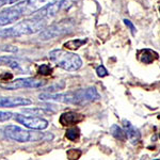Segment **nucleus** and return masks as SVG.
Returning <instances> with one entry per match:
<instances>
[{"label": "nucleus", "mask_w": 160, "mask_h": 160, "mask_svg": "<svg viewBox=\"0 0 160 160\" xmlns=\"http://www.w3.org/2000/svg\"><path fill=\"white\" fill-rule=\"evenodd\" d=\"M17 1L19 0H0V8L8 6V4H13V3H16Z\"/></svg>", "instance_id": "nucleus-25"}, {"label": "nucleus", "mask_w": 160, "mask_h": 160, "mask_svg": "<svg viewBox=\"0 0 160 160\" xmlns=\"http://www.w3.org/2000/svg\"><path fill=\"white\" fill-rule=\"evenodd\" d=\"M111 133H112V136L114 137L115 139L121 140V141H124L126 138H127L126 131L123 130L121 127H118V125H113L112 127H111Z\"/></svg>", "instance_id": "nucleus-16"}, {"label": "nucleus", "mask_w": 160, "mask_h": 160, "mask_svg": "<svg viewBox=\"0 0 160 160\" xmlns=\"http://www.w3.org/2000/svg\"><path fill=\"white\" fill-rule=\"evenodd\" d=\"M65 3H68L66 0H59V1L50 2V3L48 2L47 4L42 7L40 10H38V11L34 13L33 16H37V17H40V18H44V19H49L51 17L56 16L60 10L64 9L66 6Z\"/></svg>", "instance_id": "nucleus-9"}, {"label": "nucleus", "mask_w": 160, "mask_h": 160, "mask_svg": "<svg viewBox=\"0 0 160 160\" xmlns=\"http://www.w3.org/2000/svg\"><path fill=\"white\" fill-rule=\"evenodd\" d=\"M45 84L46 81L35 78H19L7 83H0V88L7 91H14L18 89H38Z\"/></svg>", "instance_id": "nucleus-7"}, {"label": "nucleus", "mask_w": 160, "mask_h": 160, "mask_svg": "<svg viewBox=\"0 0 160 160\" xmlns=\"http://www.w3.org/2000/svg\"><path fill=\"white\" fill-rule=\"evenodd\" d=\"M65 137H66V139H68L69 141L76 142L80 138V129L78 127L69 128V129L66 130Z\"/></svg>", "instance_id": "nucleus-17"}, {"label": "nucleus", "mask_w": 160, "mask_h": 160, "mask_svg": "<svg viewBox=\"0 0 160 160\" xmlns=\"http://www.w3.org/2000/svg\"><path fill=\"white\" fill-rule=\"evenodd\" d=\"M49 59L57 66L68 72H75L82 66L81 58L76 53L62 49H55L49 52Z\"/></svg>", "instance_id": "nucleus-5"}, {"label": "nucleus", "mask_w": 160, "mask_h": 160, "mask_svg": "<svg viewBox=\"0 0 160 160\" xmlns=\"http://www.w3.org/2000/svg\"><path fill=\"white\" fill-rule=\"evenodd\" d=\"M74 27V22L72 19H63L59 22L58 24H55L50 27H48L46 30L40 33L41 40H50V38L60 37L62 34L72 31Z\"/></svg>", "instance_id": "nucleus-6"}, {"label": "nucleus", "mask_w": 160, "mask_h": 160, "mask_svg": "<svg viewBox=\"0 0 160 160\" xmlns=\"http://www.w3.org/2000/svg\"><path fill=\"white\" fill-rule=\"evenodd\" d=\"M124 126H125V131L127 138L131 141V143L136 144L140 140V131H139L135 126H132L128 121H124Z\"/></svg>", "instance_id": "nucleus-14"}, {"label": "nucleus", "mask_w": 160, "mask_h": 160, "mask_svg": "<svg viewBox=\"0 0 160 160\" xmlns=\"http://www.w3.org/2000/svg\"><path fill=\"white\" fill-rule=\"evenodd\" d=\"M87 43V40H79V38H76V40H71L68 42L64 43V47L68 48V49L71 50H75V49H78L79 47H81L82 45Z\"/></svg>", "instance_id": "nucleus-15"}, {"label": "nucleus", "mask_w": 160, "mask_h": 160, "mask_svg": "<svg viewBox=\"0 0 160 160\" xmlns=\"http://www.w3.org/2000/svg\"><path fill=\"white\" fill-rule=\"evenodd\" d=\"M22 112L32 113V114L35 115V117H38V115H42V114H46V113H48V111L43 109V108H28V109L22 110Z\"/></svg>", "instance_id": "nucleus-18"}, {"label": "nucleus", "mask_w": 160, "mask_h": 160, "mask_svg": "<svg viewBox=\"0 0 160 160\" xmlns=\"http://www.w3.org/2000/svg\"><path fill=\"white\" fill-rule=\"evenodd\" d=\"M124 24H125V25L127 26V27L130 29V31H131V34H133V35L136 34V27H135V25H133L132 22H130V20H128V19H124Z\"/></svg>", "instance_id": "nucleus-24"}, {"label": "nucleus", "mask_w": 160, "mask_h": 160, "mask_svg": "<svg viewBox=\"0 0 160 160\" xmlns=\"http://www.w3.org/2000/svg\"><path fill=\"white\" fill-rule=\"evenodd\" d=\"M81 151L79 149H69L68 152V159H78L81 156Z\"/></svg>", "instance_id": "nucleus-21"}, {"label": "nucleus", "mask_w": 160, "mask_h": 160, "mask_svg": "<svg viewBox=\"0 0 160 160\" xmlns=\"http://www.w3.org/2000/svg\"><path fill=\"white\" fill-rule=\"evenodd\" d=\"M13 113L12 112H7V111H0V123L7 122V121L11 120L13 118Z\"/></svg>", "instance_id": "nucleus-20"}, {"label": "nucleus", "mask_w": 160, "mask_h": 160, "mask_svg": "<svg viewBox=\"0 0 160 160\" xmlns=\"http://www.w3.org/2000/svg\"><path fill=\"white\" fill-rule=\"evenodd\" d=\"M46 0H24L11 8L0 11V27L13 24L22 17L34 14L38 10L44 7Z\"/></svg>", "instance_id": "nucleus-2"}, {"label": "nucleus", "mask_w": 160, "mask_h": 160, "mask_svg": "<svg viewBox=\"0 0 160 160\" xmlns=\"http://www.w3.org/2000/svg\"><path fill=\"white\" fill-rule=\"evenodd\" d=\"M18 50L17 47L15 46H10V45H4V46H0V51H9V52H16Z\"/></svg>", "instance_id": "nucleus-23"}, {"label": "nucleus", "mask_w": 160, "mask_h": 160, "mask_svg": "<svg viewBox=\"0 0 160 160\" xmlns=\"http://www.w3.org/2000/svg\"><path fill=\"white\" fill-rule=\"evenodd\" d=\"M3 135L6 138L18 143H27V142L37 141H51L53 135L46 132H34L32 129L26 130L24 128L16 125H8L3 129Z\"/></svg>", "instance_id": "nucleus-4"}, {"label": "nucleus", "mask_w": 160, "mask_h": 160, "mask_svg": "<svg viewBox=\"0 0 160 160\" xmlns=\"http://www.w3.org/2000/svg\"><path fill=\"white\" fill-rule=\"evenodd\" d=\"M139 59H140V61L142 63L144 64H151L153 63L155 60H157L158 59V53L156 52V51L149 49V48H144V49H142L140 52H139Z\"/></svg>", "instance_id": "nucleus-13"}, {"label": "nucleus", "mask_w": 160, "mask_h": 160, "mask_svg": "<svg viewBox=\"0 0 160 160\" xmlns=\"http://www.w3.org/2000/svg\"><path fill=\"white\" fill-rule=\"evenodd\" d=\"M84 117L82 114H79L77 112H73V111H69V112H65L61 115L59 118V122L61 125L63 126H69V125H75V124L83 121Z\"/></svg>", "instance_id": "nucleus-11"}, {"label": "nucleus", "mask_w": 160, "mask_h": 160, "mask_svg": "<svg viewBox=\"0 0 160 160\" xmlns=\"http://www.w3.org/2000/svg\"><path fill=\"white\" fill-rule=\"evenodd\" d=\"M47 25V19L40 18L37 16H32L30 18H26L22 22H17L16 25L9 28L0 29V38H19L22 35H30L38 33L43 30Z\"/></svg>", "instance_id": "nucleus-3"}, {"label": "nucleus", "mask_w": 160, "mask_h": 160, "mask_svg": "<svg viewBox=\"0 0 160 160\" xmlns=\"http://www.w3.org/2000/svg\"><path fill=\"white\" fill-rule=\"evenodd\" d=\"M14 118L17 123L22 124V126L32 130H44L48 127V121L41 117H27L22 114H14Z\"/></svg>", "instance_id": "nucleus-8"}, {"label": "nucleus", "mask_w": 160, "mask_h": 160, "mask_svg": "<svg viewBox=\"0 0 160 160\" xmlns=\"http://www.w3.org/2000/svg\"><path fill=\"white\" fill-rule=\"evenodd\" d=\"M38 73L41 75H44V76H48V75H51V73H52V68L48 64H42L38 68Z\"/></svg>", "instance_id": "nucleus-19"}, {"label": "nucleus", "mask_w": 160, "mask_h": 160, "mask_svg": "<svg viewBox=\"0 0 160 160\" xmlns=\"http://www.w3.org/2000/svg\"><path fill=\"white\" fill-rule=\"evenodd\" d=\"M0 66H8L17 72H22V68L19 62L12 56H0Z\"/></svg>", "instance_id": "nucleus-12"}, {"label": "nucleus", "mask_w": 160, "mask_h": 160, "mask_svg": "<svg viewBox=\"0 0 160 160\" xmlns=\"http://www.w3.org/2000/svg\"><path fill=\"white\" fill-rule=\"evenodd\" d=\"M159 11H160V7H159Z\"/></svg>", "instance_id": "nucleus-26"}, {"label": "nucleus", "mask_w": 160, "mask_h": 160, "mask_svg": "<svg viewBox=\"0 0 160 160\" xmlns=\"http://www.w3.org/2000/svg\"><path fill=\"white\" fill-rule=\"evenodd\" d=\"M96 74H97V76L100 77V78L108 76V72H107V69L105 68L104 65H100L96 68Z\"/></svg>", "instance_id": "nucleus-22"}, {"label": "nucleus", "mask_w": 160, "mask_h": 160, "mask_svg": "<svg viewBox=\"0 0 160 160\" xmlns=\"http://www.w3.org/2000/svg\"><path fill=\"white\" fill-rule=\"evenodd\" d=\"M100 98L97 90L94 87L87 88V89H78L76 91L68 93H42L38 95L40 100H55V102H63V104L80 105L86 102H95Z\"/></svg>", "instance_id": "nucleus-1"}, {"label": "nucleus", "mask_w": 160, "mask_h": 160, "mask_svg": "<svg viewBox=\"0 0 160 160\" xmlns=\"http://www.w3.org/2000/svg\"><path fill=\"white\" fill-rule=\"evenodd\" d=\"M32 102L25 97H3L0 96V108H15L31 105Z\"/></svg>", "instance_id": "nucleus-10"}]
</instances>
